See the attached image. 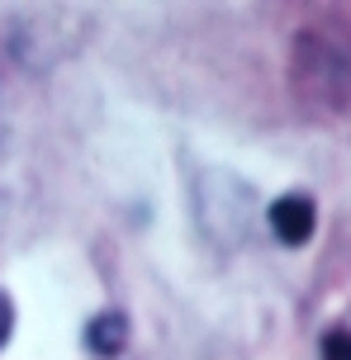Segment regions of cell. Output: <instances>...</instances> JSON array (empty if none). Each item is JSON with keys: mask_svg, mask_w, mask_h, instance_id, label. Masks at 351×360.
Wrapping results in <instances>:
<instances>
[{"mask_svg": "<svg viewBox=\"0 0 351 360\" xmlns=\"http://www.w3.org/2000/svg\"><path fill=\"white\" fill-rule=\"evenodd\" d=\"M318 228V214H314V199L309 195H280L271 204V233L285 242V247H304Z\"/></svg>", "mask_w": 351, "mask_h": 360, "instance_id": "obj_1", "label": "cell"}, {"mask_svg": "<svg viewBox=\"0 0 351 360\" xmlns=\"http://www.w3.org/2000/svg\"><path fill=\"white\" fill-rule=\"evenodd\" d=\"M129 346V313L124 308H105L86 323V351L100 360H119Z\"/></svg>", "mask_w": 351, "mask_h": 360, "instance_id": "obj_2", "label": "cell"}, {"mask_svg": "<svg viewBox=\"0 0 351 360\" xmlns=\"http://www.w3.org/2000/svg\"><path fill=\"white\" fill-rule=\"evenodd\" d=\"M323 360H351V327H328L323 332V346H318Z\"/></svg>", "mask_w": 351, "mask_h": 360, "instance_id": "obj_3", "label": "cell"}, {"mask_svg": "<svg viewBox=\"0 0 351 360\" xmlns=\"http://www.w3.org/2000/svg\"><path fill=\"white\" fill-rule=\"evenodd\" d=\"M15 337V304H10V294H0V351L10 346Z\"/></svg>", "mask_w": 351, "mask_h": 360, "instance_id": "obj_4", "label": "cell"}]
</instances>
